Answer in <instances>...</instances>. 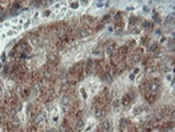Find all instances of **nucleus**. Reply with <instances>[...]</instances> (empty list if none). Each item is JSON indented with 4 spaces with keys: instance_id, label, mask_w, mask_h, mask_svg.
Here are the masks:
<instances>
[{
    "instance_id": "f257e3e1",
    "label": "nucleus",
    "mask_w": 175,
    "mask_h": 132,
    "mask_svg": "<svg viewBox=\"0 0 175 132\" xmlns=\"http://www.w3.org/2000/svg\"><path fill=\"white\" fill-rule=\"evenodd\" d=\"M61 105H62V111H63L64 112H66L70 111V108H71V99H70V97H68V96L62 97Z\"/></svg>"
},
{
    "instance_id": "f03ea898",
    "label": "nucleus",
    "mask_w": 175,
    "mask_h": 132,
    "mask_svg": "<svg viewBox=\"0 0 175 132\" xmlns=\"http://www.w3.org/2000/svg\"><path fill=\"white\" fill-rule=\"evenodd\" d=\"M160 83L159 81H150V84L148 85V87H147V90L149 91V92H151V93H157L159 90H160Z\"/></svg>"
},
{
    "instance_id": "7ed1b4c3",
    "label": "nucleus",
    "mask_w": 175,
    "mask_h": 132,
    "mask_svg": "<svg viewBox=\"0 0 175 132\" xmlns=\"http://www.w3.org/2000/svg\"><path fill=\"white\" fill-rule=\"evenodd\" d=\"M101 129L103 132H109L111 129V124H110V121L109 120H105L102 122L101 124Z\"/></svg>"
},
{
    "instance_id": "20e7f679",
    "label": "nucleus",
    "mask_w": 175,
    "mask_h": 132,
    "mask_svg": "<svg viewBox=\"0 0 175 132\" xmlns=\"http://www.w3.org/2000/svg\"><path fill=\"white\" fill-rule=\"evenodd\" d=\"M119 131H120V132H127V131H129V126H127L126 122L124 121V120H121V121H120Z\"/></svg>"
},
{
    "instance_id": "39448f33",
    "label": "nucleus",
    "mask_w": 175,
    "mask_h": 132,
    "mask_svg": "<svg viewBox=\"0 0 175 132\" xmlns=\"http://www.w3.org/2000/svg\"><path fill=\"white\" fill-rule=\"evenodd\" d=\"M84 125H85V124H84V121L82 120V119H79V120H77L76 124H75L76 130H77V131H81V130H83Z\"/></svg>"
},
{
    "instance_id": "423d86ee",
    "label": "nucleus",
    "mask_w": 175,
    "mask_h": 132,
    "mask_svg": "<svg viewBox=\"0 0 175 132\" xmlns=\"http://www.w3.org/2000/svg\"><path fill=\"white\" fill-rule=\"evenodd\" d=\"M90 34H91V31L89 29H87V28H83V29H81L80 32H79V35L81 37H87V36H89Z\"/></svg>"
},
{
    "instance_id": "0eeeda50",
    "label": "nucleus",
    "mask_w": 175,
    "mask_h": 132,
    "mask_svg": "<svg viewBox=\"0 0 175 132\" xmlns=\"http://www.w3.org/2000/svg\"><path fill=\"white\" fill-rule=\"evenodd\" d=\"M46 121V115L44 114H39V115H37L36 116V119H35V123H37V124H40V123H43V122H45Z\"/></svg>"
},
{
    "instance_id": "6e6552de",
    "label": "nucleus",
    "mask_w": 175,
    "mask_h": 132,
    "mask_svg": "<svg viewBox=\"0 0 175 132\" xmlns=\"http://www.w3.org/2000/svg\"><path fill=\"white\" fill-rule=\"evenodd\" d=\"M132 62L133 63H139L140 61H141V59H142V57H141V55L140 54H133L132 55Z\"/></svg>"
},
{
    "instance_id": "1a4fd4ad",
    "label": "nucleus",
    "mask_w": 175,
    "mask_h": 132,
    "mask_svg": "<svg viewBox=\"0 0 175 132\" xmlns=\"http://www.w3.org/2000/svg\"><path fill=\"white\" fill-rule=\"evenodd\" d=\"M105 116V111L102 107H98L95 109V117L96 118H103Z\"/></svg>"
},
{
    "instance_id": "9d476101",
    "label": "nucleus",
    "mask_w": 175,
    "mask_h": 132,
    "mask_svg": "<svg viewBox=\"0 0 175 132\" xmlns=\"http://www.w3.org/2000/svg\"><path fill=\"white\" fill-rule=\"evenodd\" d=\"M115 49H116V45H115V43H110V45L108 46V48H107L106 51H107V53L109 55H111L112 53L115 51Z\"/></svg>"
},
{
    "instance_id": "9b49d317",
    "label": "nucleus",
    "mask_w": 175,
    "mask_h": 132,
    "mask_svg": "<svg viewBox=\"0 0 175 132\" xmlns=\"http://www.w3.org/2000/svg\"><path fill=\"white\" fill-rule=\"evenodd\" d=\"M174 21V15H169L168 17L166 18V20H165V24L166 25H169V24H172Z\"/></svg>"
},
{
    "instance_id": "f8f14e48",
    "label": "nucleus",
    "mask_w": 175,
    "mask_h": 132,
    "mask_svg": "<svg viewBox=\"0 0 175 132\" xmlns=\"http://www.w3.org/2000/svg\"><path fill=\"white\" fill-rule=\"evenodd\" d=\"M11 126L14 127V128H18L19 126H20V121H19V119H17V118H14V119H12V120H11Z\"/></svg>"
},
{
    "instance_id": "ddd939ff",
    "label": "nucleus",
    "mask_w": 175,
    "mask_h": 132,
    "mask_svg": "<svg viewBox=\"0 0 175 132\" xmlns=\"http://www.w3.org/2000/svg\"><path fill=\"white\" fill-rule=\"evenodd\" d=\"M131 97H130V95H126L122 98V103H123V105L124 106H126V105H129L130 104V102H131Z\"/></svg>"
},
{
    "instance_id": "4468645a",
    "label": "nucleus",
    "mask_w": 175,
    "mask_h": 132,
    "mask_svg": "<svg viewBox=\"0 0 175 132\" xmlns=\"http://www.w3.org/2000/svg\"><path fill=\"white\" fill-rule=\"evenodd\" d=\"M91 67H92V61L90 60V59H88V60H87V64H86V72L87 73L90 72V68Z\"/></svg>"
},
{
    "instance_id": "2eb2a0df",
    "label": "nucleus",
    "mask_w": 175,
    "mask_h": 132,
    "mask_svg": "<svg viewBox=\"0 0 175 132\" xmlns=\"http://www.w3.org/2000/svg\"><path fill=\"white\" fill-rule=\"evenodd\" d=\"M143 112V108H142V106H136L135 107V109H134V115H139V114H141V112Z\"/></svg>"
},
{
    "instance_id": "dca6fc26",
    "label": "nucleus",
    "mask_w": 175,
    "mask_h": 132,
    "mask_svg": "<svg viewBox=\"0 0 175 132\" xmlns=\"http://www.w3.org/2000/svg\"><path fill=\"white\" fill-rule=\"evenodd\" d=\"M40 88H42V87H40V85H39L38 83H35V84L33 85V91H34L35 93L39 92V91H40Z\"/></svg>"
},
{
    "instance_id": "f3484780",
    "label": "nucleus",
    "mask_w": 175,
    "mask_h": 132,
    "mask_svg": "<svg viewBox=\"0 0 175 132\" xmlns=\"http://www.w3.org/2000/svg\"><path fill=\"white\" fill-rule=\"evenodd\" d=\"M48 59H49L50 61L54 62V61H56V56H55L54 54H49V56H48Z\"/></svg>"
},
{
    "instance_id": "a211bd4d",
    "label": "nucleus",
    "mask_w": 175,
    "mask_h": 132,
    "mask_svg": "<svg viewBox=\"0 0 175 132\" xmlns=\"http://www.w3.org/2000/svg\"><path fill=\"white\" fill-rule=\"evenodd\" d=\"M149 50H150L151 52L157 51V50H158V45H157V43H153V45H151L150 46V49H149Z\"/></svg>"
},
{
    "instance_id": "6ab92c4d",
    "label": "nucleus",
    "mask_w": 175,
    "mask_h": 132,
    "mask_svg": "<svg viewBox=\"0 0 175 132\" xmlns=\"http://www.w3.org/2000/svg\"><path fill=\"white\" fill-rule=\"evenodd\" d=\"M104 80L107 81H112V77L110 76V74H109V73H106L105 76H104Z\"/></svg>"
},
{
    "instance_id": "aec40b11",
    "label": "nucleus",
    "mask_w": 175,
    "mask_h": 132,
    "mask_svg": "<svg viewBox=\"0 0 175 132\" xmlns=\"http://www.w3.org/2000/svg\"><path fill=\"white\" fill-rule=\"evenodd\" d=\"M44 76H45L46 78H50L52 76V74H51V72H49V71H46L45 73H44Z\"/></svg>"
},
{
    "instance_id": "412c9836",
    "label": "nucleus",
    "mask_w": 175,
    "mask_h": 132,
    "mask_svg": "<svg viewBox=\"0 0 175 132\" xmlns=\"http://www.w3.org/2000/svg\"><path fill=\"white\" fill-rule=\"evenodd\" d=\"M78 6H79V3H78V2H74V3H71V7L75 8V9L78 8Z\"/></svg>"
},
{
    "instance_id": "4be33fe9",
    "label": "nucleus",
    "mask_w": 175,
    "mask_h": 132,
    "mask_svg": "<svg viewBox=\"0 0 175 132\" xmlns=\"http://www.w3.org/2000/svg\"><path fill=\"white\" fill-rule=\"evenodd\" d=\"M60 132H66V127H65V126H61L60 127Z\"/></svg>"
},
{
    "instance_id": "5701e85b",
    "label": "nucleus",
    "mask_w": 175,
    "mask_h": 132,
    "mask_svg": "<svg viewBox=\"0 0 175 132\" xmlns=\"http://www.w3.org/2000/svg\"><path fill=\"white\" fill-rule=\"evenodd\" d=\"M121 20V17H120V14H118L116 17H115V21H120Z\"/></svg>"
},
{
    "instance_id": "b1692460",
    "label": "nucleus",
    "mask_w": 175,
    "mask_h": 132,
    "mask_svg": "<svg viewBox=\"0 0 175 132\" xmlns=\"http://www.w3.org/2000/svg\"><path fill=\"white\" fill-rule=\"evenodd\" d=\"M3 93H4V92H3V89H2L1 87H0V98H2V96H3Z\"/></svg>"
},
{
    "instance_id": "393cba45",
    "label": "nucleus",
    "mask_w": 175,
    "mask_h": 132,
    "mask_svg": "<svg viewBox=\"0 0 175 132\" xmlns=\"http://www.w3.org/2000/svg\"><path fill=\"white\" fill-rule=\"evenodd\" d=\"M126 8H127V10H132V9H134V6H129Z\"/></svg>"
},
{
    "instance_id": "a878e982",
    "label": "nucleus",
    "mask_w": 175,
    "mask_h": 132,
    "mask_svg": "<svg viewBox=\"0 0 175 132\" xmlns=\"http://www.w3.org/2000/svg\"><path fill=\"white\" fill-rule=\"evenodd\" d=\"M143 8H144V11H148V7H147V6H144Z\"/></svg>"
},
{
    "instance_id": "bb28decb",
    "label": "nucleus",
    "mask_w": 175,
    "mask_h": 132,
    "mask_svg": "<svg viewBox=\"0 0 175 132\" xmlns=\"http://www.w3.org/2000/svg\"><path fill=\"white\" fill-rule=\"evenodd\" d=\"M50 15V11H49V10L45 11V15Z\"/></svg>"
},
{
    "instance_id": "cd10ccee",
    "label": "nucleus",
    "mask_w": 175,
    "mask_h": 132,
    "mask_svg": "<svg viewBox=\"0 0 175 132\" xmlns=\"http://www.w3.org/2000/svg\"><path fill=\"white\" fill-rule=\"evenodd\" d=\"M155 32H157V34H160V33H161V30L159 29V30H157V31H155Z\"/></svg>"
},
{
    "instance_id": "c85d7f7f",
    "label": "nucleus",
    "mask_w": 175,
    "mask_h": 132,
    "mask_svg": "<svg viewBox=\"0 0 175 132\" xmlns=\"http://www.w3.org/2000/svg\"><path fill=\"white\" fill-rule=\"evenodd\" d=\"M98 6H103V3H98Z\"/></svg>"
},
{
    "instance_id": "c756f323",
    "label": "nucleus",
    "mask_w": 175,
    "mask_h": 132,
    "mask_svg": "<svg viewBox=\"0 0 175 132\" xmlns=\"http://www.w3.org/2000/svg\"><path fill=\"white\" fill-rule=\"evenodd\" d=\"M0 119H1V114H0Z\"/></svg>"
},
{
    "instance_id": "7c9ffc66",
    "label": "nucleus",
    "mask_w": 175,
    "mask_h": 132,
    "mask_svg": "<svg viewBox=\"0 0 175 132\" xmlns=\"http://www.w3.org/2000/svg\"><path fill=\"white\" fill-rule=\"evenodd\" d=\"M144 132H148V131H144Z\"/></svg>"
}]
</instances>
